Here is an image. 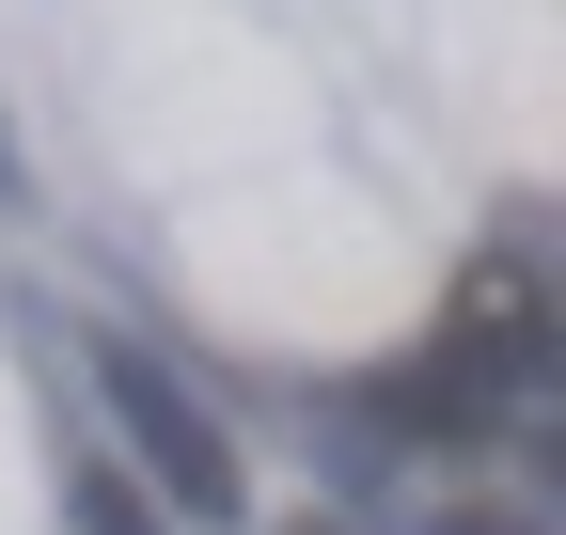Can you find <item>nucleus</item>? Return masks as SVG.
<instances>
[{
	"label": "nucleus",
	"instance_id": "f257e3e1",
	"mask_svg": "<svg viewBox=\"0 0 566 535\" xmlns=\"http://www.w3.org/2000/svg\"><path fill=\"white\" fill-rule=\"evenodd\" d=\"M80 363H95V410L126 426V457H142V473H158V489H174L189 520H237V504H252V489H237V441H221V410H205V394H189L174 363L111 347V331H95Z\"/></svg>",
	"mask_w": 566,
	"mask_h": 535
},
{
	"label": "nucleus",
	"instance_id": "f03ea898",
	"mask_svg": "<svg viewBox=\"0 0 566 535\" xmlns=\"http://www.w3.org/2000/svg\"><path fill=\"white\" fill-rule=\"evenodd\" d=\"M441 378H457V394H488V410L551 378V284H535V268H472V284H457V331H441Z\"/></svg>",
	"mask_w": 566,
	"mask_h": 535
},
{
	"label": "nucleus",
	"instance_id": "7ed1b4c3",
	"mask_svg": "<svg viewBox=\"0 0 566 535\" xmlns=\"http://www.w3.org/2000/svg\"><path fill=\"white\" fill-rule=\"evenodd\" d=\"M378 426H409V441H457V426H488V394H457L441 363H409V378H378Z\"/></svg>",
	"mask_w": 566,
	"mask_h": 535
},
{
	"label": "nucleus",
	"instance_id": "20e7f679",
	"mask_svg": "<svg viewBox=\"0 0 566 535\" xmlns=\"http://www.w3.org/2000/svg\"><path fill=\"white\" fill-rule=\"evenodd\" d=\"M63 520H80V535H158V520H142L111 473H80V489H63Z\"/></svg>",
	"mask_w": 566,
	"mask_h": 535
},
{
	"label": "nucleus",
	"instance_id": "39448f33",
	"mask_svg": "<svg viewBox=\"0 0 566 535\" xmlns=\"http://www.w3.org/2000/svg\"><path fill=\"white\" fill-rule=\"evenodd\" d=\"M441 535H520V520H472V504H457V520H441Z\"/></svg>",
	"mask_w": 566,
	"mask_h": 535
},
{
	"label": "nucleus",
	"instance_id": "423d86ee",
	"mask_svg": "<svg viewBox=\"0 0 566 535\" xmlns=\"http://www.w3.org/2000/svg\"><path fill=\"white\" fill-rule=\"evenodd\" d=\"M0 174H17V143H0Z\"/></svg>",
	"mask_w": 566,
	"mask_h": 535
}]
</instances>
